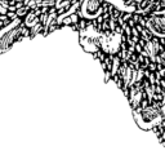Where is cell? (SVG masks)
Returning a JSON list of instances; mask_svg holds the SVG:
<instances>
[{
    "label": "cell",
    "mask_w": 165,
    "mask_h": 155,
    "mask_svg": "<svg viewBox=\"0 0 165 155\" xmlns=\"http://www.w3.org/2000/svg\"><path fill=\"white\" fill-rule=\"evenodd\" d=\"M136 119L137 123L139 124L141 128L143 129H148V128L156 126L161 121V115L155 107H145L141 110L139 115L136 112Z\"/></svg>",
    "instance_id": "6da1fadb"
},
{
    "label": "cell",
    "mask_w": 165,
    "mask_h": 155,
    "mask_svg": "<svg viewBox=\"0 0 165 155\" xmlns=\"http://www.w3.org/2000/svg\"><path fill=\"white\" fill-rule=\"evenodd\" d=\"M163 136H164V138H165V131H164V132H163Z\"/></svg>",
    "instance_id": "7a4b0ae2"
}]
</instances>
